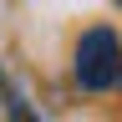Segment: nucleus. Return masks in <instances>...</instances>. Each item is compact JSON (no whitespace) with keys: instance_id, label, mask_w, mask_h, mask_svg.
Masks as SVG:
<instances>
[{"instance_id":"f257e3e1","label":"nucleus","mask_w":122,"mask_h":122,"mask_svg":"<svg viewBox=\"0 0 122 122\" xmlns=\"http://www.w3.org/2000/svg\"><path fill=\"white\" fill-rule=\"evenodd\" d=\"M71 76L81 92H107L117 86L122 76V41L112 25H92L81 41H76V56H71Z\"/></svg>"},{"instance_id":"f03ea898","label":"nucleus","mask_w":122,"mask_h":122,"mask_svg":"<svg viewBox=\"0 0 122 122\" xmlns=\"http://www.w3.org/2000/svg\"><path fill=\"white\" fill-rule=\"evenodd\" d=\"M0 102H5V112H10V122H41L36 112H30V102L20 97V86L10 81V71L0 66Z\"/></svg>"},{"instance_id":"7ed1b4c3","label":"nucleus","mask_w":122,"mask_h":122,"mask_svg":"<svg viewBox=\"0 0 122 122\" xmlns=\"http://www.w3.org/2000/svg\"><path fill=\"white\" fill-rule=\"evenodd\" d=\"M112 5H122V0H112Z\"/></svg>"},{"instance_id":"20e7f679","label":"nucleus","mask_w":122,"mask_h":122,"mask_svg":"<svg viewBox=\"0 0 122 122\" xmlns=\"http://www.w3.org/2000/svg\"><path fill=\"white\" fill-rule=\"evenodd\" d=\"M117 86H122V76H117Z\"/></svg>"}]
</instances>
